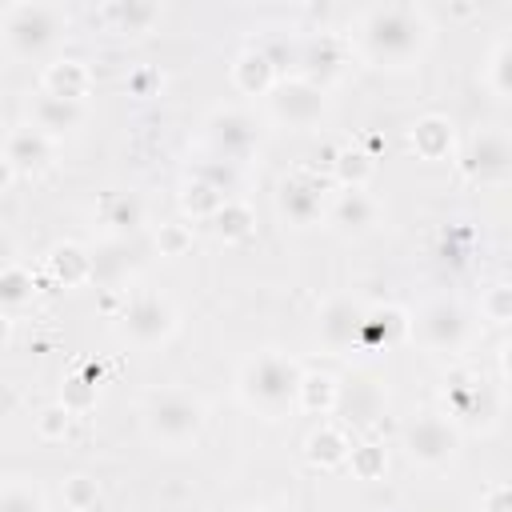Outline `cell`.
<instances>
[{
  "mask_svg": "<svg viewBox=\"0 0 512 512\" xmlns=\"http://www.w3.org/2000/svg\"><path fill=\"white\" fill-rule=\"evenodd\" d=\"M460 176L468 184H480V188H504L512 180V140L500 124H488L480 128L468 148L460 152Z\"/></svg>",
  "mask_w": 512,
  "mask_h": 512,
  "instance_id": "6",
  "label": "cell"
},
{
  "mask_svg": "<svg viewBox=\"0 0 512 512\" xmlns=\"http://www.w3.org/2000/svg\"><path fill=\"white\" fill-rule=\"evenodd\" d=\"M124 88H128V96H156V88H160V72L148 68V64H140V68L128 72Z\"/></svg>",
  "mask_w": 512,
  "mask_h": 512,
  "instance_id": "41",
  "label": "cell"
},
{
  "mask_svg": "<svg viewBox=\"0 0 512 512\" xmlns=\"http://www.w3.org/2000/svg\"><path fill=\"white\" fill-rule=\"evenodd\" d=\"M48 276L56 284H64V288L88 284L92 280V256H88V248H80L76 240L52 244V252H48Z\"/></svg>",
  "mask_w": 512,
  "mask_h": 512,
  "instance_id": "25",
  "label": "cell"
},
{
  "mask_svg": "<svg viewBox=\"0 0 512 512\" xmlns=\"http://www.w3.org/2000/svg\"><path fill=\"white\" fill-rule=\"evenodd\" d=\"M208 224H212L216 240H224V244H244V240L256 236V208H252L248 200L232 196V200L220 204V212H216Z\"/></svg>",
  "mask_w": 512,
  "mask_h": 512,
  "instance_id": "26",
  "label": "cell"
},
{
  "mask_svg": "<svg viewBox=\"0 0 512 512\" xmlns=\"http://www.w3.org/2000/svg\"><path fill=\"white\" fill-rule=\"evenodd\" d=\"M204 144H208V152L216 160L240 168L260 148V124L248 112H240V108H216L204 120Z\"/></svg>",
  "mask_w": 512,
  "mask_h": 512,
  "instance_id": "10",
  "label": "cell"
},
{
  "mask_svg": "<svg viewBox=\"0 0 512 512\" xmlns=\"http://www.w3.org/2000/svg\"><path fill=\"white\" fill-rule=\"evenodd\" d=\"M276 212L288 228H312L324 216V180L312 172H292L276 184Z\"/></svg>",
  "mask_w": 512,
  "mask_h": 512,
  "instance_id": "12",
  "label": "cell"
},
{
  "mask_svg": "<svg viewBox=\"0 0 512 512\" xmlns=\"http://www.w3.org/2000/svg\"><path fill=\"white\" fill-rule=\"evenodd\" d=\"M192 244H196V232H192V224H184V220H168V224L156 228V248H160V256H168V260L188 256Z\"/></svg>",
  "mask_w": 512,
  "mask_h": 512,
  "instance_id": "34",
  "label": "cell"
},
{
  "mask_svg": "<svg viewBox=\"0 0 512 512\" xmlns=\"http://www.w3.org/2000/svg\"><path fill=\"white\" fill-rule=\"evenodd\" d=\"M384 404H388L384 388H380L372 376L356 372V376H344V380H340V388H336V408H332V412H336L344 424H352V428H368V424H376V420L384 416Z\"/></svg>",
  "mask_w": 512,
  "mask_h": 512,
  "instance_id": "14",
  "label": "cell"
},
{
  "mask_svg": "<svg viewBox=\"0 0 512 512\" xmlns=\"http://www.w3.org/2000/svg\"><path fill=\"white\" fill-rule=\"evenodd\" d=\"M480 320H488V324H496V328H504L508 320H512V288L500 280V284H488L484 292H480Z\"/></svg>",
  "mask_w": 512,
  "mask_h": 512,
  "instance_id": "36",
  "label": "cell"
},
{
  "mask_svg": "<svg viewBox=\"0 0 512 512\" xmlns=\"http://www.w3.org/2000/svg\"><path fill=\"white\" fill-rule=\"evenodd\" d=\"M196 180H204V184H212L216 192H224V196H236V188H240V172H236V164H224V160H200V168L192 172Z\"/></svg>",
  "mask_w": 512,
  "mask_h": 512,
  "instance_id": "37",
  "label": "cell"
},
{
  "mask_svg": "<svg viewBox=\"0 0 512 512\" xmlns=\"http://www.w3.org/2000/svg\"><path fill=\"white\" fill-rule=\"evenodd\" d=\"M0 152L16 168V176H40L56 160V140H48L44 132H36L32 124H20V128H12L4 136V148Z\"/></svg>",
  "mask_w": 512,
  "mask_h": 512,
  "instance_id": "16",
  "label": "cell"
},
{
  "mask_svg": "<svg viewBox=\"0 0 512 512\" xmlns=\"http://www.w3.org/2000/svg\"><path fill=\"white\" fill-rule=\"evenodd\" d=\"M276 80H280V72L272 68V60L252 44V48H244L236 60H232V84L244 92V96H268L272 88H276Z\"/></svg>",
  "mask_w": 512,
  "mask_h": 512,
  "instance_id": "24",
  "label": "cell"
},
{
  "mask_svg": "<svg viewBox=\"0 0 512 512\" xmlns=\"http://www.w3.org/2000/svg\"><path fill=\"white\" fill-rule=\"evenodd\" d=\"M500 412V400L488 392V384L476 376V372H452L448 388H444V416L452 424H480V428H492Z\"/></svg>",
  "mask_w": 512,
  "mask_h": 512,
  "instance_id": "11",
  "label": "cell"
},
{
  "mask_svg": "<svg viewBox=\"0 0 512 512\" xmlns=\"http://www.w3.org/2000/svg\"><path fill=\"white\" fill-rule=\"evenodd\" d=\"M4 332H8V316H0V336H4Z\"/></svg>",
  "mask_w": 512,
  "mask_h": 512,
  "instance_id": "44",
  "label": "cell"
},
{
  "mask_svg": "<svg viewBox=\"0 0 512 512\" xmlns=\"http://www.w3.org/2000/svg\"><path fill=\"white\" fill-rule=\"evenodd\" d=\"M0 512H44V500L40 492L12 484V488H0Z\"/></svg>",
  "mask_w": 512,
  "mask_h": 512,
  "instance_id": "40",
  "label": "cell"
},
{
  "mask_svg": "<svg viewBox=\"0 0 512 512\" xmlns=\"http://www.w3.org/2000/svg\"><path fill=\"white\" fill-rule=\"evenodd\" d=\"M408 332L428 348V352H460L468 340H472V316L464 304L440 296V300H428L416 320H408Z\"/></svg>",
  "mask_w": 512,
  "mask_h": 512,
  "instance_id": "7",
  "label": "cell"
},
{
  "mask_svg": "<svg viewBox=\"0 0 512 512\" xmlns=\"http://www.w3.org/2000/svg\"><path fill=\"white\" fill-rule=\"evenodd\" d=\"M68 428H72V412L60 400L48 404V408H40V416H36V436L40 440H64Z\"/></svg>",
  "mask_w": 512,
  "mask_h": 512,
  "instance_id": "39",
  "label": "cell"
},
{
  "mask_svg": "<svg viewBox=\"0 0 512 512\" xmlns=\"http://www.w3.org/2000/svg\"><path fill=\"white\" fill-rule=\"evenodd\" d=\"M480 80H484V88H488L496 100H508V96H512V40H508V36H500V40L492 44Z\"/></svg>",
  "mask_w": 512,
  "mask_h": 512,
  "instance_id": "30",
  "label": "cell"
},
{
  "mask_svg": "<svg viewBox=\"0 0 512 512\" xmlns=\"http://www.w3.org/2000/svg\"><path fill=\"white\" fill-rule=\"evenodd\" d=\"M400 444H404V452H408L412 464H420V468H444L460 452V428L444 412H416L400 428Z\"/></svg>",
  "mask_w": 512,
  "mask_h": 512,
  "instance_id": "5",
  "label": "cell"
},
{
  "mask_svg": "<svg viewBox=\"0 0 512 512\" xmlns=\"http://www.w3.org/2000/svg\"><path fill=\"white\" fill-rule=\"evenodd\" d=\"M372 172H376V160L364 148H340V152H332V176H336L340 188H368Z\"/></svg>",
  "mask_w": 512,
  "mask_h": 512,
  "instance_id": "31",
  "label": "cell"
},
{
  "mask_svg": "<svg viewBox=\"0 0 512 512\" xmlns=\"http://www.w3.org/2000/svg\"><path fill=\"white\" fill-rule=\"evenodd\" d=\"M248 512H276V508H248Z\"/></svg>",
  "mask_w": 512,
  "mask_h": 512,
  "instance_id": "45",
  "label": "cell"
},
{
  "mask_svg": "<svg viewBox=\"0 0 512 512\" xmlns=\"http://www.w3.org/2000/svg\"><path fill=\"white\" fill-rule=\"evenodd\" d=\"M304 368L288 356V352H260L240 368L236 392L240 400L264 416V420H280L296 408V388H300Z\"/></svg>",
  "mask_w": 512,
  "mask_h": 512,
  "instance_id": "2",
  "label": "cell"
},
{
  "mask_svg": "<svg viewBox=\"0 0 512 512\" xmlns=\"http://www.w3.org/2000/svg\"><path fill=\"white\" fill-rule=\"evenodd\" d=\"M348 452H352V436H348L340 424H316V428L304 436V460H308L312 468H324V472L344 468Z\"/></svg>",
  "mask_w": 512,
  "mask_h": 512,
  "instance_id": "23",
  "label": "cell"
},
{
  "mask_svg": "<svg viewBox=\"0 0 512 512\" xmlns=\"http://www.w3.org/2000/svg\"><path fill=\"white\" fill-rule=\"evenodd\" d=\"M60 496H64V504H68L72 512H92V508L100 504V480L76 472V476H68V480L60 484Z\"/></svg>",
  "mask_w": 512,
  "mask_h": 512,
  "instance_id": "35",
  "label": "cell"
},
{
  "mask_svg": "<svg viewBox=\"0 0 512 512\" xmlns=\"http://www.w3.org/2000/svg\"><path fill=\"white\" fill-rule=\"evenodd\" d=\"M480 512H512V488L504 480L488 484L484 496H480Z\"/></svg>",
  "mask_w": 512,
  "mask_h": 512,
  "instance_id": "42",
  "label": "cell"
},
{
  "mask_svg": "<svg viewBox=\"0 0 512 512\" xmlns=\"http://www.w3.org/2000/svg\"><path fill=\"white\" fill-rule=\"evenodd\" d=\"M408 144H412V152H416L420 160L444 164V160H452V152H456V124H452L444 112H428V116H420V120L408 128Z\"/></svg>",
  "mask_w": 512,
  "mask_h": 512,
  "instance_id": "18",
  "label": "cell"
},
{
  "mask_svg": "<svg viewBox=\"0 0 512 512\" xmlns=\"http://www.w3.org/2000/svg\"><path fill=\"white\" fill-rule=\"evenodd\" d=\"M160 16H164V8L152 0H108L96 8V20L120 36H144L160 24Z\"/></svg>",
  "mask_w": 512,
  "mask_h": 512,
  "instance_id": "19",
  "label": "cell"
},
{
  "mask_svg": "<svg viewBox=\"0 0 512 512\" xmlns=\"http://www.w3.org/2000/svg\"><path fill=\"white\" fill-rule=\"evenodd\" d=\"M100 224L112 232V236H132L140 224H144V200L132 196V192H116L100 204Z\"/></svg>",
  "mask_w": 512,
  "mask_h": 512,
  "instance_id": "28",
  "label": "cell"
},
{
  "mask_svg": "<svg viewBox=\"0 0 512 512\" xmlns=\"http://www.w3.org/2000/svg\"><path fill=\"white\" fill-rule=\"evenodd\" d=\"M432 44V20L416 4H372L356 24V48L380 68H408Z\"/></svg>",
  "mask_w": 512,
  "mask_h": 512,
  "instance_id": "1",
  "label": "cell"
},
{
  "mask_svg": "<svg viewBox=\"0 0 512 512\" xmlns=\"http://www.w3.org/2000/svg\"><path fill=\"white\" fill-rule=\"evenodd\" d=\"M176 324H180L176 320V308L164 296H156V292H136L132 300H124V308L116 316L120 336L128 344H136V348H156V344L172 340L176 336Z\"/></svg>",
  "mask_w": 512,
  "mask_h": 512,
  "instance_id": "8",
  "label": "cell"
},
{
  "mask_svg": "<svg viewBox=\"0 0 512 512\" xmlns=\"http://www.w3.org/2000/svg\"><path fill=\"white\" fill-rule=\"evenodd\" d=\"M408 336V312L404 308H364V324H360V352H388Z\"/></svg>",
  "mask_w": 512,
  "mask_h": 512,
  "instance_id": "20",
  "label": "cell"
},
{
  "mask_svg": "<svg viewBox=\"0 0 512 512\" xmlns=\"http://www.w3.org/2000/svg\"><path fill=\"white\" fill-rule=\"evenodd\" d=\"M268 112H272L276 124L304 132V128H316L324 120L328 96H324L320 84H312L304 76H280L276 88L268 92Z\"/></svg>",
  "mask_w": 512,
  "mask_h": 512,
  "instance_id": "9",
  "label": "cell"
},
{
  "mask_svg": "<svg viewBox=\"0 0 512 512\" xmlns=\"http://www.w3.org/2000/svg\"><path fill=\"white\" fill-rule=\"evenodd\" d=\"M344 468H348L356 480H380V476L388 472V452H384V444H376V440L352 444V452H348Z\"/></svg>",
  "mask_w": 512,
  "mask_h": 512,
  "instance_id": "33",
  "label": "cell"
},
{
  "mask_svg": "<svg viewBox=\"0 0 512 512\" xmlns=\"http://www.w3.org/2000/svg\"><path fill=\"white\" fill-rule=\"evenodd\" d=\"M12 180H16V168L4 160V152H0V192H8L12 188Z\"/></svg>",
  "mask_w": 512,
  "mask_h": 512,
  "instance_id": "43",
  "label": "cell"
},
{
  "mask_svg": "<svg viewBox=\"0 0 512 512\" xmlns=\"http://www.w3.org/2000/svg\"><path fill=\"white\" fill-rule=\"evenodd\" d=\"M224 200H232V196L216 192L212 184H204V180H196V176H188V180L180 184V208H184L192 220H212Z\"/></svg>",
  "mask_w": 512,
  "mask_h": 512,
  "instance_id": "32",
  "label": "cell"
},
{
  "mask_svg": "<svg viewBox=\"0 0 512 512\" xmlns=\"http://www.w3.org/2000/svg\"><path fill=\"white\" fill-rule=\"evenodd\" d=\"M360 324H364V304L352 296H332L316 312V340L328 352H348L360 344Z\"/></svg>",
  "mask_w": 512,
  "mask_h": 512,
  "instance_id": "13",
  "label": "cell"
},
{
  "mask_svg": "<svg viewBox=\"0 0 512 512\" xmlns=\"http://www.w3.org/2000/svg\"><path fill=\"white\" fill-rule=\"evenodd\" d=\"M88 120V104H76V100H56V96H44L36 92L28 100V124L36 132H44L48 140H64L72 136L76 128H84Z\"/></svg>",
  "mask_w": 512,
  "mask_h": 512,
  "instance_id": "17",
  "label": "cell"
},
{
  "mask_svg": "<svg viewBox=\"0 0 512 512\" xmlns=\"http://www.w3.org/2000/svg\"><path fill=\"white\" fill-rule=\"evenodd\" d=\"M144 432L164 448H184L204 432V404L184 388L152 392L144 404Z\"/></svg>",
  "mask_w": 512,
  "mask_h": 512,
  "instance_id": "4",
  "label": "cell"
},
{
  "mask_svg": "<svg viewBox=\"0 0 512 512\" xmlns=\"http://www.w3.org/2000/svg\"><path fill=\"white\" fill-rule=\"evenodd\" d=\"M60 404H64L72 416L96 408V380H88V376H68V380L60 384Z\"/></svg>",
  "mask_w": 512,
  "mask_h": 512,
  "instance_id": "38",
  "label": "cell"
},
{
  "mask_svg": "<svg viewBox=\"0 0 512 512\" xmlns=\"http://www.w3.org/2000/svg\"><path fill=\"white\" fill-rule=\"evenodd\" d=\"M0 36L12 56H48L68 36V12L60 4H8L0 16Z\"/></svg>",
  "mask_w": 512,
  "mask_h": 512,
  "instance_id": "3",
  "label": "cell"
},
{
  "mask_svg": "<svg viewBox=\"0 0 512 512\" xmlns=\"http://www.w3.org/2000/svg\"><path fill=\"white\" fill-rule=\"evenodd\" d=\"M336 388H340V380L332 372H304L300 388H296V408L308 412V416H332Z\"/></svg>",
  "mask_w": 512,
  "mask_h": 512,
  "instance_id": "27",
  "label": "cell"
},
{
  "mask_svg": "<svg viewBox=\"0 0 512 512\" xmlns=\"http://www.w3.org/2000/svg\"><path fill=\"white\" fill-rule=\"evenodd\" d=\"M300 76L304 80H312V84H320L324 88V80H332L340 68H344V44L336 40V36H308V40H300Z\"/></svg>",
  "mask_w": 512,
  "mask_h": 512,
  "instance_id": "22",
  "label": "cell"
},
{
  "mask_svg": "<svg viewBox=\"0 0 512 512\" xmlns=\"http://www.w3.org/2000/svg\"><path fill=\"white\" fill-rule=\"evenodd\" d=\"M324 220L340 236H368L380 224V204H376V196H368V188H340L324 204Z\"/></svg>",
  "mask_w": 512,
  "mask_h": 512,
  "instance_id": "15",
  "label": "cell"
},
{
  "mask_svg": "<svg viewBox=\"0 0 512 512\" xmlns=\"http://www.w3.org/2000/svg\"><path fill=\"white\" fill-rule=\"evenodd\" d=\"M40 92L44 96H56V100H76L84 104L88 92H92V68L84 60H72V56H60L44 68L40 76Z\"/></svg>",
  "mask_w": 512,
  "mask_h": 512,
  "instance_id": "21",
  "label": "cell"
},
{
  "mask_svg": "<svg viewBox=\"0 0 512 512\" xmlns=\"http://www.w3.org/2000/svg\"><path fill=\"white\" fill-rule=\"evenodd\" d=\"M36 292H40V284H36V276L28 268H20V264L0 268V316L28 308L36 300Z\"/></svg>",
  "mask_w": 512,
  "mask_h": 512,
  "instance_id": "29",
  "label": "cell"
}]
</instances>
